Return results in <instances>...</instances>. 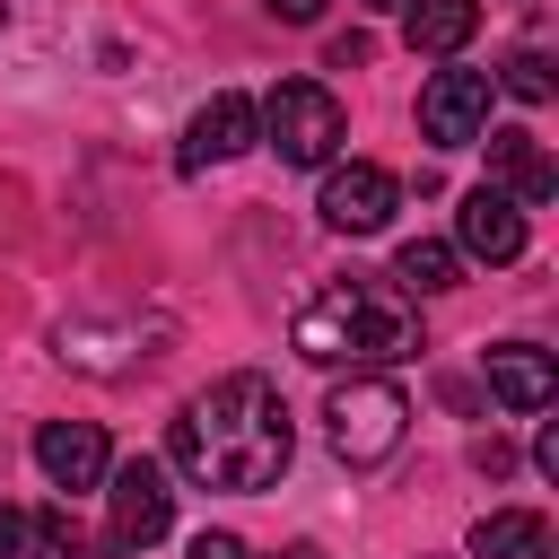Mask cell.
I'll list each match as a JSON object with an SVG mask.
<instances>
[{
	"label": "cell",
	"mask_w": 559,
	"mask_h": 559,
	"mask_svg": "<svg viewBox=\"0 0 559 559\" xmlns=\"http://www.w3.org/2000/svg\"><path fill=\"white\" fill-rule=\"evenodd\" d=\"M297 454V428H288V402L271 376H218L210 393H192L175 411V472L201 480V489H271Z\"/></svg>",
	"instance_id": "1"
},
{
	"label": "cell",
	"mask_w": 559,
	"mask_h": 559,
	"mask_svg": "<svg viewBox=\"0 0 559 559\" xmlns=\"http://www.w3.org/2000/svg\"><path fill=\"white\" fill-rule=\"evenodd\" d=\"M288 349L314 367H349V376L402 367V358H419V306H411V288H384V280H332L297 306Z\"/></svg>",
	"instance_id": "2"
},
{
	"label": "cell",
	"mask_w": 559,
	"mask_h": 559,
	"mask_svg": "<svg viewBox=\"0 0 559 559\" xmlns=\"http://www.w3.org/2000/svg\"><path fill=\"white\" fill-rule=\"evenodd\" d=\"M323 437H332V454H341L349 472L384 463V454L411 437V402H402V384L376 376V367H358L349 384H332V402H323Z\"/></svg>",
	"instance_id": "3"
},
{
	"label": "cell",
	"mask_w": 559,
	"mask_h": 559,
	"mask_svg": "<svg viewBox=\"0 0 559 559\" xmlns=\"http://www.w3.org/2000/svg\"><path fill=\"white\" fill-rule=\"evenodd\" d=\"M341 96L323 79H280L262 105V140L280 148V166H332L341 157Z\"/></svg>",
	"instance_id": "4"
},
{
	"label": "cell",
	"mask_w": 559,
	"mask_h": 559,
	"mask_svg": "<svg viewBox=\"0 0 559 559\" xmlns=\"http://www.w3.org/2000/svg\"><path fill=\"white\" fill-rule=\"evenodd\" d=\"M114 480V550H148V542H166V524H175V480H166V463H114L105 472Z\"/></svg>",
	"instance_id": "5"
},
{
	"label": "cell",
	"mask_w": 559,
	"mask_h": 559,
	"mask_svg": "<svg viewBox=\"0 0 559 559\" xmlns=\"http://www.w3.org/2000/svg\"><path fill=\"white\" fill-rule=\"evenodd\" d=\"M489 131V79L480 70H437L419 87V140L428 148H472Z\"/></svg>",
	"instance_id": "6"
},
{
	"label": "cell",
	"mask_w": 559,
	"mask_h": 559,
	"mask_svg": "<svg viewBox=\"0 0 559 559\" xmlns=\"http://www.w3.org/2000/svg\"><path fill=\"white\" fill-rule=\"evenodd\" d=\"M253 140H262V105H253V96H236V87H218V96L183 122V175H210V166L245 157Z\"/></svg>",
	"instance_id": "7"
},
{
	"label": "cell",
	"mask_w": 559,
	"mask_h": 559,
	"mask_svg": "<svg viewBox=\"0 0 559 559\" xmlns=\"http://www.w3.org/2000/svg\"><path fill=\"white\" fill-rule=\"evenodd\" d=\"M323 227H341V236H376L393 210H402V183L384 175V166H367V157H349V166H332L323 175Z\"/></svg>",
	"instance_id": "8"
},
{
	"label": "cell",
	"mask_w": 559,
	"mask_h": 559,
	"mask_svg": "<svg viewBox=\"0 0 559 559\" xmlns=\"http://www.w3.org/2000/svg\"><path fill=\"white\" fill-rule=\"evenodd\" d=\"M454 253L463 262H515L524 253V201H507L498 183H472L454 210Z\"/></svg>",
	"instance_id": "9"
},
{
	"label": "cell",
	"mask_w": 559,
	"mask_h": 559,
	"mask_svg": "<svg viewBox=\"0 0 559 559\" xmlns=\"http://www.w3.org/2000/svg\"><path fill=\"white\" fill-rule=\"evenodd\" d=\"M35 463H44L52 489H96V480L114 472V445H105L96 419H44V428H35Z\"/></svg>",
	"instance_id": "10"
},
{
	"label": "cell",
	"mask_w": 559,
	"mask_h": 559,
	"mask_svg": "<svg viewBox=\"0 0 559 559\" xmlns=\"http://www.w3.org/2000/svg\"><path fill=\"white\" fill-rule=\"evenodd\" d=\"M489 393H498L507 411H550V393H559L550 349H533V341H498V349H489Z\"/></svg>",
	"instance_id": "11"
},
{
	"label": "cell",
	"mask_w": 559,
	"mask_h": 559,
	"mask_svg": "<svg viewBox=\"0 0 559 559\" xmlns=\"http://www.w3.org/2000/svg\"><path fill=\"white\" fill-rule=\"evenodd\" d=\"M489 183H498L507 201H550V192H559V166L542 157L533 131H489Z\"/></svg>",
	"instance_id": "12"
},
{
	"label": "cell",
	"mask_w": 559,
	"mask_h": 559,
	"mask_svg": "<svg viewBox=\"0 0 559 559\" xmlns=\"http://www.w3.org/2000/svg\"><path fill=\"white\" fill-rule=\"evenodd\" d=\"M402 35H411V52H463L472 35H480V0H402Z\"/></svg>",
	"instance_id": "13"
},
{
	"label": "cell",
	"mask_w": 559,
	"mask_h": 559,
	"mask_svg": "<svg viewBox=\"0 0 559 559\" xmlns=\"http://www.w3.org/2000/svg\"><path fill=\"white\" fill-rule=\"evenodd\" d=\"M472 559H550V524L533 507H498L472 524Z\"/></svg>",
	"instance_id": "14"
},
{
	"label": "cell",
	"mask_w": 559,
	"mask_h": 559,
	"mask_svg": "<svg viewBox=\"0 0 559 559\" xmlns=\"http://www.w3.org/2000/svg\"><path fill=\"white\" fill-rule=\"evenodd\" d=\"M393 280H402L411 297H437V288H454V280H463V253H454L445 236H411V245L393 253Z\"/></svg>",
	"instance_id": "15"
},
{
	"label": "cell",
	"mask_w": 559,
	"mask_h": 559,
	"mask_svg": "<svg viewBox=\"0 0 559 559\" xmlns=\"http://www.w3.org/2000/svg\"><path fill=\"white\" fill-rule=\"evenodd\" d=\"M26 559H87V542H79L70 507H44V515H26Z\"/></svg>",
	"instance_id": "16"
},
{
	"label": "cell",
	"mask_w": 559,
	"mask_h": 559,
	"mask_svg": "<svg viewBox=\"0 0 559 559\" xmlns=\"http://www.w3.org/2000/svg\"><path fill=\"white\" fill-rule=\"evenodd\" d=\"M507 87H515L524 105H550V87H559V79H550V52H542V44L507 52Z\"/></svg>",
	"instance_id": "17"
},
{
	"label": "cell",
	"mask_w": 559,
	"mask_h": 559,
	"mask_svg": "<svg viewBox=\"0 0 559 559\" xmlns=\"http://www.w3.org/2000/svg\"><path fill=\"white\" fill-rule=\"evenodd\" d=\"M472 463H480L489 480H507V472H515V445H507V437H480V445H472Z\"/></svg>",
	"instance_id": "18"
},
{
	"label": "cell",
	"mask_w": 559,
	"mask_h": 559,
	"mask_svg": "<svg viewBox=\"0 0 559 559\" xmlns=\"http://www.w3.org/2000/svg\"><path fill=\"white\" fill-rule=\"evenodd\" d=\"M0 559H26V507L0 498Z\"/></svg>",
	"instance_id": "19"
},
{
	"label": "cell",
	"mask_w": 559,
	"mask_h": 559,
	"mask_svg": "<svg viewBox=\"0 0 559 559\" xmlns=\"http://www.w3.org/2000/svg\"><path fill=\"white\" fill-rule=\"evenodd\" d=\"M192 559H253V550H245L236 533H201V542H192Z\"/></svg>",
	"instance_id": "20"
},
{
	"label": "cell",
	"mask_w": 559,
	"mask_h": 559,
	"mask_svg": "<svg viewBox=\"0 0 559 559\" xmlns=\"http://www.w3.org/2000/svg\"><path fill=\"white\" fill-rule=\"evenodd\" d=\"M262 9H271L280 26H314V17H323V0H262Z\"/></svg>",
	"instance_id": "21"
},
{
	"label": "cell",
	"mask_w": 559,
	"mask_h": 559,
	"mask_svg": "<svg viewBox=\"0 0 559 559\" xmlns=\"http://www.w3.org/2000/svg\"><path fill=\"white\" fill-rule=\"evenodd\" d=\"M367 61V35H332V70H358Z\"/></svg>",
	"instance_id": "22"
},
{
	"label": "cell",
	"mask_w": 559,
	"mask_h": 559,
	"mask_svg": "<svg viewBox=\"0 0 559 559\" xmlns=\"http://www.w3.org/2000/svg\"><path fill=\"white\" fill-rule=\"evenodd\" d=\"M358 9H402V0H358Z\"/></svg>",
	"instance_id": "23"
},
{
	"label": "cell",
	"mask_w": 559,
	"mask_h": 559,
	"mask_svg": "<svg viewBox=\"0 0 559 559\" xmlns=\"http://www.w3.org/2000/svg\"><path fill=\"white\" fill-rule=\"evenodd\" d=\"M0 26H9V0H0Z\"/></svg>",
	"instance_id": "24"
}]
</instances>
